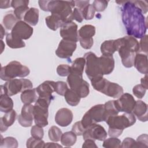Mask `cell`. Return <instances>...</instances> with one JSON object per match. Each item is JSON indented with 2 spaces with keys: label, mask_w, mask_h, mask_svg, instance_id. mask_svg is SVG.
Here are the masks:
<instances>
[{
  "label": "cell",
  "mask_w": 148,
  "mask_h": 148,
  "mask_svg": "<svg viewBox=\"0 0 148 148\" xmlns=\"http://www.w3.org/2000/svg\"><path fill=\"white\" fill-rule=\"evenodd\" d=\"M134 65L138 72L142 74H147V56L145 54L138 53L134 60Z\"/></svg>",
  "instance_id": "25"
},
{
  "label": "cell",
  "mask_w": 148,
  "mask_h": 148,
  "mask_svg": "<svg viewBox=\"0 0 148 148\" xmlns=\"http://www.w3.org/2000/svg\"><path fill=\"white\" fill-rule=\"evenodd\" d=\"M114 41L123 65L126 68L132 67L135 57L139 51L138 41L131 36H125Z\"/></svg>",
  "instance_id": "2"
},
{
  "label": "cell",
  "mask_w": 148,
  "mask_h": 148,
  "mask_svg": "<svg viewBox=\"0 0 148 148\" xmlns=\"http://www.w3.org/2000/svg\"><path fill=\"white\" fill-rule=\"evenodd\" d=\"M1 46H2V49H1V53H2L3 52V49L5 48V44H4L3 42L2 41V40H1Z\"/></svg>",
  "instance_id": "60"
},
{
  "label": "cell",
  "mask_w": 148,
  "mask_h": 148,
  "mask_svg": "<svg viewBox=\"0 0 148 148\" xmlns=\"http://www.w3.org/2000/svg\"><path fill=\"white\" fill-rule=\"evenodd\" d=\"M137 147H147L148 146V136L147 134H142L137 138L136 140Z\"/></svg>",
  "instance_id": "47"
},
{
  "label": "cell",
  "mask_w": 148,
  "mask_h": 148,
  "mask_svg": "<svg viewBox=\"0 0 148 148\" xmlns=\"http://www.w3.org/2000/svg\"><path fill=\"white\" fill-rule=\"evenodd\" d=\"M24 21L31 26H35L39 21V10L35 8H31L24 17Z\"/></svg>",
  "instance_id": "28"
},
{
  "label": "cell",
  "mask_w": 148,
  "mask_h": 148,
  "mask_svg": "<svg viewBox=\"0 0 148 148\" xmlns=\"http://www.w3.org/2000/svg\"><path fill=\"white\" fill-rule=\"evenodd\" d=\"M64 96L66 103L72 106L77 105L81 99L79 95L71 88H68Z\"/></svg>",
  "instance_id": "35"
},
{
  "label": "cell",
  "mask_w": 148,
  "mask_h": 148,
  "mask_svg": "<svg viewBox=\"0 0 148 148\" xmlns=\"http://www.w3.org/2000/svg\"><path fill=\"white\" fill-rule=\"evenodd\" d=\"M139 51H142L145 54H147V35H145L143 38L140 39L139 43Z\"/></svg>",
  "instance_id": "51"
},
{
  "label": "cell",
  "mask_w": 148,
  "mask_h": 148,
  "mask_svg": "<svg viewBox=\"0 0 148 148\" xmlns=\"http://www.w3.org/2000/svg\"><path fill=\"white\" fill-rule=\"evenodd\" d=\"M132 92L136 97L141 99L145 96L146 92V89L143 86H142L141 84H139L133 87Z\"/></svg>",
  "instance_id": "46"
},
{
  "label": "cell",
  "mask_w": 148,
  "mask_h": 148,
  "mask_svg": "<svg viewBox=\"0 0 148 148\" xmlns=\"http://www.w3.org/2000/svg\"><path fill=\"white\" fill-rule=\"evenodd\" d=\"M19 20L16 17L14 12L10 11L6 13L3 18V24L5 28L8 30H12L16 24Z\"/></svg>",
  "instance_id": "34"
},
{
  "label": "cell",
  "mask_w": 148,
  "mask_h": 148,
  "mask_svg": "<svg viewBox=\"0 0 148 148\" xmlns=\"http://www.w3.org/2000/svg\"><path fill=\"white\" fill-rule=\"evenodd\" d=\"M29 73L30 70L27 66L22 65L18 61H13L2 67L0 77L2 80L9 81L17 77H26Z\"/></svg>",
  "instance_id": "6"
},
{
  "label": "cell",
  "mask_w": 148,
  "mask_h": 148,
  "mask_svg": "<svg viewBox=\"0 0 148 148\" xmlns=\"http://www.w3.org/2000/svg\"><path fill=\"white\" fill-rule=\"evenodd\" d=\"M50 102L38 97L34 106V120L36 125L45 127L48 125V108Z\"/></svg>",
  "instance_id": "7"
},
{
  "label": "cell",
  "mask_w": 148,
  "mask_h": 148,
  "mask_svg": "<svg viewBox=\"0 0 148 148\" xmlns=\"http://www.w3.org/2000/svg\"><path fill=\"white\" fill-rule=\"evenodd\" d=\"M99 58V63L103 75L110 74L114 68V60L113 56L102 54Z\"/></svg>",
  "instance_id": "22"
},
{
  "label": "cell",
  "mask_w": 148,
  "mask_h": 148,
  "mask_svg": "<svg viewBox=\"0 0 148 148\" xmlns=\"http://www.w3.org/2000/svg\"><path fill=\"white\" fill-rule=\"evenodd\" d=\"M121 142L119 139L116 137H111L103 140L102 146L106 148H120L121 147Z\"/></svg>",
  "instance_id": "39"
},
{
  "label": "cell",
  "mask_w": 148,
  "mask_h": 148,
  "mask_svg": "<svg viewBox=\"0 0 148 148\" xmlns=\"http://www.w3.org/2000/svg\"><path fill=\"white\" fill-rule=\"evenodd\" d=\"M0 87L6 94L11 97L26 90L32 88L33 84L29 79H13L7 81Z\"/></svg>",
  "instance_id": "8"
},
{
  "label": "cell",
  "mask_w": 148,
  "mask_h": 148,
  "mask_svg": "<svg viewBox=\"0 0 148 148\" xmlns=\"http://www.w3.org/2000/svg\"><path fill=\"white\" fill-rule=\"evenodd\" d=\"M34 106L31 104H24L22 107L21 114L18 116V123L24 127H31L34 120Z\"/></svg>",
  "instance_id": "19"
},
{
  "label": "cell",
  "mask_w": 148,
  "mask_h": 148,
  "mask_svg": "<svg viewBox=\"0 0 148 148\" xmlns=\"http://www.w3.org/2000/svg\"><path fill=\"white\" fill-rule=\"evenodd\" d=\"M91 83L95 90L107 96L116 98L123 94V88L120 85L111 82L103 77L95 79Z\"/></svg>",
  "instance_id": "5"
},
{
  "label": "cell",
  "mask_w": 148,
  "mask_h": 148,
  "mask_svg": "<svg viewBox=\"0 0 148 148\" xmlns=\"http://www.w3.org/2000/svg\"><path fill=\"white\" fill-rule=\"evenodd\" d=\"M68 90L67 84L62 81H58L55 84V92L58 94L63 96Z\"/></svg>",
  "instance_id": "42"
},
{
  "label": "cell",
  "mask_w": 148,
  "mask_h": 148,
  "mask_svg": "<svg viewBox=\"0 0 148 148\" xmlns=\"http://www.w3.org/2000/svg\"><path fill=\"white\" fill-rule=\"evenodd\" d=\"M86 61L85 72L90 80L103 77V75L100 68L99 58L92 52H88L84 54Z\"/></svg>",
  "instance_id": "10"
},
{
  "label": "cell",
  "mask_w": 148,
  "mask_h": 148,
  "mask_svg": "<svg viewBox=\"0 0 148 148\" xmlns=\"http://www.w3.org/2000/svg\"><path fill=\"white\" fill-rule=\"evenodd\" d=\"M73 117V113L70 109L62 108L60 109L56 113L55 121L61 127H67L72 123Z\"/></svg>",
  "instance_id": "20"
},
{
  "label": "cell",
  "mask_w": 148,
  "mask_h": 148,
  "mask_svg": "<svg viewBox=\"0 0 148 148\" xmlns=\"http://www.w3.org/2000/svg\"><path fill=\"white\" fill-rule=\"evenodd\" d=\"M77 140V135L72 131L65 132L62 134L61 137V144L66 147H70L75 145Z\"/></svg>",
  "instance_id": "33"
},
{
  "label": "cell",
  "mask_w": 148,
  "mask_h": 148,
  "mask_svg": "<svg viewBox=\"0 0 148 148\" xmlns=\"http://www.w3.org/2000/svg\"><path fill=\"white\" fill-rule=\"evenodd\" d=\"M121 147H137L136 142L133 138L127 137L125 138L121 144Z\"/></svg>",
  "instance_id": "49"
},
{
  "label": "cell",
  "mask_w": 148,
  "mask_h": 148,
  "mask_svg": "<svg viewBox=\"0 0 148 148\" xmlns=\"http://www.w3.org/2000/svg\"><path fill=\"white\" fill-rule=\"evenodd\" d=\"M62 132L61 130L57 126H51L48 132L49 139L53 142H58L61 139Z\"/></svg>",
  "instance_id": "38"
},
{
  "label": "cell",
  "mask_w": 148,
  "mask_h": 148,
  "mask_svg": "<svg viewBox=\"0 0 148 148\" xmlns=\"http://www.w3.org/2000/svg\"><path fill=\"white\" fill-rule=\"evenodd\" d=\"M75 6L74 1H49L47 9L48 12L58 15L64 23H66L72 21V9Z\"/></svg>",
  "instance_id": "4"
},
{
  "label": "cell",
  "mask_w": 148,
  "mask_h": 148,
  "mask_svg": "<svg viewBox=\"0 0 148 148\" xmlns=\"http://www.w3.org/2000/svg\"><path fill=\"white\" fill-rule=\"evenodd\" d=\"M31 135L34 138L42 139L44 135V131L42 127L35 125L31 128Z\"/></svg>",
  "instance_id": "45"
},
{
  "label": "cell",
  "mask_w": 148,
  "mask_h": 148,
  "mask_svg": "<svg viewBox=\"0 0 148 148\" xmlns=\"http://www.w3.org/2000/svg\"><path fill=\"white\" fill-rule=\"evenodd\" d=\"M33 28L24 21L19 20L12 29L11 34L22 40L28 39L33 34Z\"/></svg>",
  "instance_id": "16"
},
{
  "label": "cell",
  "mask_w": 148,
  "mask_h": 148,
  "mask_svg": "<svg viewBox=\"0 0 148 148\" xmlns=\"http://www.w3.org/2000/svg\"><path fill=\"white\" fill-rule=\"evenodd\" d=\"M28 0H13L11 7L14 9V13L18 20L24 18V15L29 10Z\"/></svg>",
  "instance_id": "21"
},
{
  "label": "cell",
  "mask_w": 148,
  "mask_h": 148,
  "mask_svg": "<svg viewBox=\"0 0 148 148\" xmlns=\"http://www.w3.org/2000/svg\"><path fill=\"white\" fill-rule=\"evenodd\" d=\"M56 82L52 80H46L36 88L38 97L44 98L50 102L54 99L52 94L55 91Z\"/></svg>",
  "instance_id": "18"
},
{
  "label": "cell",
  "mask_w": 148,
  "mask_h": 148,
  "mask_svg": "<svg viewBox=\"0 0 148 148\" xmlns=\"http://www.w3.org/2000/svg\"><path fill=\"white\" fill-rule=\"evenodd\" d=\"M101 52L103 55L112 56L117 51L114 40H108L104 41L101 45Z\"/></svg>",
  "instance_id": "32"
},
{
  "label": "cell",
  "mask_w": 148,
  "mask_h": 148,
  "mask_svg": "<svg viewBox=\"0 0 148 148\" xmlns=\"http://www.w3.org/2000/svg\"><path fill=\"white\" fill-rule=\"evenodd\" d=\"M66 81L70 88L76 92L80 98H86L89 94V84L83 80V75L70 72Z\"/></svg>",
  "instance_id": "9"
},
{
  "label": "cell",
  "mask_w": 148,
  "mask_h": 148,
  "mask_svg": "<svg viewBox=\"0 0 148 148\" xmlns=\"http://www.w3.org/2000/svg\"><path fill=\"white\" fill-rule=\"evenodd\" d=\"M76 46V42L62 39L56 50V54L61 58L70 59L75 51Z\"/></svg>",
  "instance_id": "15"
},
{
  "label": "cell",
  "mask_w": 148,
  "mask_h": 148,
  "mask_svg": "<svg viewBox=\"0 0 148 148\" xmlns=\"http://www.w3.org/2000/svg\"><path fill=\"white\" fill-rule=\"evenodd\" d=\"M105 122L109 126L108 131L109 136L117 138L121 135L125 128L135 123L136 117L132 112L125 113L121 116L117 114L109 117Z\"/></svg>",
  "instance_id": "3"
},
{
  "label": "cell",
  "mask_w": 148,
  "mask_h": 148,
  "mask_svg": "<svg viewBox=\"0 0 148 148\" xmlns=\"http://www.w3.org/2000/svg\"><path fill=\"white\" fill-rule=\"evenodd\" d=\"M95 34V27L92 25H84L79 29V40L81 46L83 49H90L92 47L94 44L92 37Z\"/></svg>",
  "instance_id": "12"
},
{
  "label": "cell",
  "mask_w": 148,
  "mask_h": 148,
  "mask_svg": "<svg viewBox=\"0 0 148 148\" xmlns=\"http://www.w3.org/2000/svg\"><path fill=\"white\" fill-rule=\"evenodd\" d=\"M5 34H6V31H5V29L3 28L2 24H1V40L3 38V36L5 35Z\"/></svg>",
  "instance_id": "59"
},
{
  "label": "cell",
  "mask_w": 148,
  "mask_h": 148,
  "mask_svg": "<svg viewBox=\"0 0 148 148\" xmlns=\"http://www.w3.org/2000/svg\"><path fill=\"white\" fill-rule=\"evenodd\" d=\"M18 147V142L17 139L12 136H8L5 138H1V148H16Z\"/></svg>",
  "instance_id": "37"
},
{
  "label": "cell",
  "mask_w": 148,
  "mask_h": 148,
  "mask_svg": "<svg viewBox=\"0 0 148 148\" xmlns=\"http://www.w3.org/2000/svg\"><path fill=\"white\" fill-rule=\"evenodd\" d=\"M86 128L83 125L81 121L76 122L72 126V131L77 136L82 135Z\"/></svg>",
  "instance_id": "48"
},
{
  "label": "cell",
  "mask_w": 148,
  "mask_h": 148,
  "mask_svg": "<svg viewBox=\"0 0 148 148\" xmlns=\"http://www.w3.org/2000/svg\"><path fill=\"white\" fill-rule=\"evenodd\" d=\"M141 84L143 86L146 90L148 88L147 86V74L145 75V76L144 77H142L140 80Z\"/></svg>",
  "instance_id": "58"
},
{
  "label": "cell",
  "mask_w": 148,
  "mask_h": 148,
  "mask_svg": "<svg viewBox=\"0 0 148 148\" xmlns=\"http://www.w3.org/2000/svg\"><path fill=\"white\" fill-rule=\"evenodd\" d=\"M45 22L48 28L53 31H56L64 23L62 19L56 14H51L46 17Z\"/></svg>",
  "instance_id": "29"
},
{
  "label": "cell",
  "mask_w": 148,
  "mask_h": 148,
  "mask_svg": "<svg viewBox=\"0 0 148 148\" xmlns=\"http://www.w3.org/2000/svg\"><path fill=\"white\" fill-rule=\"evenodd\" d=\"M121 5V18L128 36L134 38H143L147 28V20L140 9L134 1H116Z\"/></svg>",
  "instance_id": "1"
},
{
  "label": "cell",
  "mask_w": 148,
  "mask_h": 148,
  "mask_svg": "<svg viewBox=\"0 0 148 148\" xmlns=\"http://www.w3.org/2000/svg\"><path fill=\"white\" fill-rule=\"evenodd\" d=\"M85 65L86 61L84 57L76 58L71 66V72L83 75Z\"/></svg>",
  "instance_id": "36"
},
{
  "label": "cell",
  "mask_w": 148,
  "mask_h": 148,
  "mask_svg": "<svg viewBox=\"0 0 148 148\" xmlns=\"http://www.w3.org/2000/svg\"><path fill=\"white\" fill-rule=\"evenodd\" d=\"M83 18L86 20H90L94 18L95 10L92 4H88L82 10Z\"/></svg>",
  "instance_id": "41"
},
{
  "label": "cell",
  "mask_w": 148,
  "mask_h": 148,
  "mask_svg": "<svg viewBox=\"0 0 148 148\" xmlns=\"http://www.w3.org/2000/svg\"><path fill=\"white\" fill-rule=\"evenodd\" d=\"M13 101L12 99L2 89L0 92V110L6 113L13 109Z\"/></svg>",
  "instance_id": "26"
},
{
  "label": "cell",
  "mask_w": 148,
  "mask_h": 148,
  "mask_svg": "<svg viewBox=\"0 0 148 148\" xmlns=\"http://www.w3.org/2000/svg\"><path fill=\"white\" fill-rule=\"evenodd\" d=\"M134 3L140 9L143 14H146L148 10L147 2L145 1H134Z\"/></svg>",
  "instance_id": "52"
},
{
  "label": "cell",
  "mask_w": 148,
  "mask_h": 148,
  "mask_svg": "<svg viewBox=\"0 0 148 148\" xmlns=\"http://www.w3.org/2000/svg\"><path fill=\"white\" fill-rule=\"evenodd\" d=\"M73 20H75L79 23H82L84 19L82 11L78 8H74L72 12Z\"/></svg>",
  "instance_id": "50"
},
{
  "label": "cell",
  "mask_w": 148,
  "mask_h": 148,
  "mask_svg": "<svg viewBox=\"0 0 148 148\" xmlns=\"http://www.w3.org/2000/svg\"><path fill=\"white\" fill-rule=\"evenodd\" d=\"M62 146L57 143H54V142H47L46 143H45L44 147H54V148H56V147H62Z\"/></svg>",
  "instance_id": "57"
},
{
  "label": "cell",
  "mask_w": 148,
  "mask_h": 148,
  "mask_svg": "<svg viewBox=\"0 0 148 148\" xmlns=\"http://www.w3.org/2000/svg\"><path fill=\"white\" fill-rule=\"evenodd\" d=\"M45 145V143L43 140L32 136L29 138L26 142V146L28 148H42L44 147Z\"/></svg>",
  "instance_id": "40"
},
{
  "label": "cell",
  "mask_w": 148,
  "mask_h": 148,
  "mask_svg": "<svg viewBox=\"0 0 148 148\" xmlns=\"http://www.w3.org/2000/svg\"><path fill=\"white\" fill-rule=\"evenodd\" d=\"M109 1L105 0H95L93 2L92 6L95 12H103L108 6Z\"/></svg>",
  "instance_id": "43"
},
{
  "label": "cell",
  "mask_w": 148,
  "mask_h": 148,
  "mask_svg": "<svg viewBox=\"0 0 148 148\" xmlns=\"http://www.w3.org/2000/svg\"><path fill=\"white\" fill-rule=\"evenodd\" d=\"M104 105L98 104L91 107L84 114L81 122L85 128L91 124L104 121Z\"/></svg>",
  "instance_id": "11"
},
{
  "label": "cell",
  "mask_w": 148,
  "mask_h": 148,
  "mask_svg": "<svg viewBox=\"0 0 148 148\" xmlns=\"http://www.w3.org/2000/svg\"><path fill=\"white\" fill-rule=\"evenodd\" d=\"M17 116L16 112L12 109L5 113L3 116L0 118L1 132L6 131L10 126L13 125V124L15 122Z\"/></svg>",
  "instance_id": "24"
},
{
  "label": "cell",
  "mask_w": 148,
  "mask_h": 148,
  "mask_svg": "<svg viewBox=\"0 0 148 148\" xmlns=\"http://www.w3.org/2000/svg\"><path fill=\"white\" fill-rule=\"evenodd\" d=\"M82 135L84 140L91 139L94 140L103 141L106 139L107 132L102 125L95 123L86 128Z\"/></svg>",
  "instance_id": "13"
},
{
  "label": "cell",
  "mask_w": 148,
  "mask_h": 148,
  "mask_svg": "<svg viewBox=\"0 0 148 148\" xmlns=\"http://www.w3.org/2000/svg\"><path fill=\"white\" fill-rule=\"evenodd\" d=\"M74 2L76 8L82 10L89 4L90 1H74Z\"/></svg>",
  "instance_id": "54"
},
{
  "label": "cell",
  "mask_w": 148,
  "mask_h": 148,
  "mask_svg": "<svg viewBox=\"0 0 148 148\" xmlns=\"http://www.w3.org/2000/svg\"><path fill=\"white\" fill-rule=\"evenodd\" d=\"M6 42L7 45L12 49H19L25 46V43L23 40L13 36L11 33L6 35Z\"/></svg>",
  "instance_id": "31"
},
{
  "label": "cell",
  "mask_w": 148,
  "mask_h": 148,
  "mask_svg": "<svg viewBox=\"0 0 148 148\" xmlns=\"http://www.w3.org/2000/svg\"><path fill=\"white\" fill-rule=\"evenodd\" d=\"M11 6L10 1H0V8L1 9H6Z\"/></svg>",
  "instance_id": "56"
},
{
  "label": "cell",
  "mask_w": 148,
  "mask_h": 148,
  "mask_svg": "<svg viewBox=\"0 0 148 148\" xmlns=\"http://www.w3.org/2000/svg\"><path fill=\"white\" fill-rule=\"evenodd\" d=\"M21 100L24 104H31L38 99V93L36 88H30L23 91L20 95Z\"/></svg>",
  "instance_id": "27"
},
{
  "label": "cell",
  "mask_w": 148,
  "mask_h": 148,
  "mask_svg": "<svg viewBox=\"0 0 148 148\" xmlns=\"http://www.w3.org/2000/svg\"><path fill=\"white\" fill-rule=\"evenodd\" d=\"M82 147H90V148H97L98 146L95 144V140L91 139H87L84 140V142L82 145Z\"/></svg>",
  "instance_id": "53"
},
{
  "label": "cell",
  "mask_w": 148,
  "mask_h": 148,
  "mask_svg": "<svg viewBox=\"0 0 148 148\" xmlns=\"http://www.w3.org/2000/svg\"><path fill=\"white\" fill-rule=\"evenodd\" d=\"M104 121H105L106 119L110 116L117 115L119 111L116 105L115 100H110L104 104Z\"/></svg>",
  "instance_id": "30"
},
{
  "label": "cell",
  "mask_w": 148,
  "mask_h": 148,
  "mask_svg": "<svg viewBox=\"0 0 148 148\" xmlns=\"http://www.w3.org/2000/svg\"><path fill=\"white\" fill-rule=\"evenodd\" d=\"M71 72V66L67 64L59 65L57 68V74L62 77L68 76Z\"/></svg>",
  "instance_id": "44"
},
{
  "label": "cell",
  "mask_w": 148,
  "mask_h": 148,
  "mask_svg": "<svg viewBox=\"0 0 148 148\" xmlns=\"http://www.w3.org/2000/svg\"><path fill=\"white\" fill-rule=\"evenodd\" d=\"M49 2V1H39L38 3L40 9L43 11L48 12L47 6H48Z\"/></svg>",
  "instance_id": "55"
},
{
  "label": "cell",
  "mask_w": 148,
  "mask_h": 148,
  "mask_svg": "<svg viewBox=\"0 0 148 148\" xmlns=\"http://www.w3.org/2000/svg\"><path fill=\"white\" fill-rule=\"evenodd\" d=\"M115 102L119 112L131 113L134 109L136 101L131 94L123 93L117 100H115Z\"/></svg>",
  "instance_id": "17"
},
{
  "label": "cell",
  "mask_w": 148,
  "mask_h": 148,
  "mask_svg": "<svg viewBox=\"0 0 148 148\" xmlns=\"http://www.w3.org/2000/svg\"><path fill=\"white\" fill-rule=\"evenodd\" d=\"M132 112L139 121L142 122L147 121V105L143 101H136Z\"/></svg>",
  "instance_id": "23"
},
{
  "label": "cell",
  "mask_w": 148,
  "mask_h": 148,
  "mask_svg": "<svg viewBox=\"0 0 148 148\" xmlns=\"http://www.w3.org/2000/svg\"><path fill=\"white\" fill-rule=\"evenodd\" d=\"M60 34L63 39L77 42L79 40L77 25L73 21L64 23L60 27Z\"/></svg>",
  "instance_id": "14"
}]
</instances>
